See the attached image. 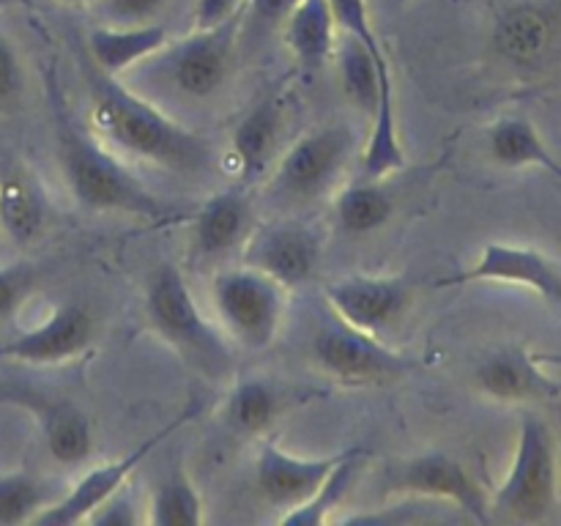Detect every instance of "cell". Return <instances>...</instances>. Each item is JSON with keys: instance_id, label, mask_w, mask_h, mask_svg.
Masks as SVG:
<instances>
[{"instance_id": "2e32d148", "label": "cell", "mask_w": 561, "mask_h": 526, "mask_svg": "<svg viewBox=\"0 0 561 526\" xmlns=\"http://www.w3.org/2000/svg\"><path fill=\"white\" fill-rule=\"evenodd\" d=\"M559 38V14L540 0L504 5L491 25V47L513 69H535L551 55Z\"/></svg>"}, {"instance_id": "4316f807", "label": "cell", "mask_w": 561, "mask_h": 526, "mask_svg": "<svg viewBox=\"0 0 561 526\" xmlns=\"http://www.w3.org/2000/svg\"><path fill=\"white\" fill-rule=\"evenodd\" d=\"M362 458H365V453H362L359 447L345 449L343 458L337 460V466H334V469L329 471L327 480L318 485V491L312 493L310 499H305L301 504L290 507L279 521H283L285 526L327 524V521L332 518L334 510H337L340 504H345V499H348L351 488H354V482H356V474H359Z\"/></svg>"}, {"instance_id": "9c48e42d", "label": "cell", "mask_w": 561, "mask_h": 526, "mask_svg": "<svg viewBox=\"0 0 561 526\" xmlns=\"http://www.w3.org/2000/svg\"><path fill=\"white\" fill-rule=\"evenodd\" d=\"M387 485L389 491L403 496L453 504L480 524L493 518L485 488L469 474L460 460L447 453H425L400 460L387 474Z\"/></svg>"}, {"instance_id": "5b68a950", "label": "cell", "mask_w": 561, "mask_h": 526, "mask_svg": "<svg viewBox=\"0 0 561 526\" xmlns=\"http://www.w3.org/2000/svg\"><path fill=\"white\" fill-rule=\"evenodd\" d=\"M211 299L225 332L250 351L268 348L288 312V288L247 263L214 277Z\"/></svg>"}, {"instance_id": "f1b7e54d", "label": "cell", "mask_w": 561, "mask_h": 526, "mask_svg": "<svg viewBox=\"0 0 561 526\" xmlns=\"http://www.w3.org/2000/svg\"><path fill=\"white\" fill-rule=\"evenodd\" d=\"M279 416V395L261 378H241L225 400V420L233 431L257 436Z\"/></svg>"}, {"instance_id": "74e56055", "label": "cell", "mask_w": 561, "mask_h": 526, "mask_svg": "<svg viewBox=\"0 0 561 526\" xmlns=\"http://www.w3.org/2000/svg\"><path fill=\"white\" fill-rule=\"evenodd\" d=\"M296 3H299V0H250L252 11H255L263 22H283Z\"/></svg>"}, {"instance_id": "83f0119b", "label": "cell", "mask_w": 561, "mask_h": 526, "mask_svg": "<svg viewBox=\"0 0 561 526\" xmlns=\"http://www.w3.org/2000/svg\"><path fill=\"white\" fill-rule=\"evenodd\" d=\"M334 214L340 228L348 233H373L392 219L394 197L381 179H362L340 192L334 201Z\"/></svg>"}, {"instance_id": "f546056e", "label": "cell", "mask_w": 561, "mask_h": 526, "mask_svg": "<svg viewBox=\"0 0 561 526\" xmlns=\"http://www.w3.org/2000/svg\"><path fill=\"white\" fill-rule=\"evenodd\" d=\"M146 521L153 526H201L206 521L203 499L186 471L173 469L153 488Z\"/></svg>"}, {"instance_id": "e575fe53", "label": "cell", "mask_w": 561, "mask_h": 526, "mask_svg": "<svg viewBox=\"0 0 561 526\" xmlns=\"http://www.w3.org/2000/svg\"><path fill=\"white\" fill-rule=\"evenodd\" d=\"M137 521H142V518H140V513H137L135 496H131V493L126 491V485H124L118 493H113L107 502L99 504V507L93 510L91 515H88L85 524L131 526V524H137Z\"/></svg>"}, {"instance_id": "277c9868", "label": "cell", "mask_w": 561, "mask_h": 526, "mask_svg": "<svg viewBox=\"0 0 561 526\" xmlns=\"http://www.w3.org/2000/svg\"><path fill=\"white\" fill-rule=\"evenodd\" d=\"M559 502V455L551 427L535 414L520 420L513 466L491 499V513L520 524H540Z\"/></svg>"}, {"instance_id": "7402d4cb", "label": "cell", "mask_w": 561, "mask_h": 526, "mask_svg": "<svg viewBox=\"0 0 561 526\" xmlns=\"http://www.w3.org/2000/svg\"><path fill=\"white\" fill-rule=\"evenodd\" d=\"M285 44L296 64L305 69H321L337 47V22L329 0H299L283 20Z\"/></svg>"}, {"instance_id": "484cf974", "label": "cell", "mask_w": 561, "mask_h": 526, "mask_svg": "<svg viewBox=\"0 0 561 526\" xmlns=\"http://www.w3.org/2000/svg\"><path fill=\"white\" fill-rule=\"evenodd\" d=\"M488 151L504 168H546L561 181V164L548 151L535 124L526 118H502L488 129Z\"/></svg>"}, {"instance_id": "4dcf8cb0", "label": "cell", "mask_w": 561, "mask_h": 526, "mask_svg": "<svg viewBox=\"0 0 561 526\" xmlns=\"http://www.w3.org/2000/svg\"><path fill=\"white\" fill-rule=\"evenodd\" d=\"M55 499L49 496L47 485L25 471L0 474V524H33L36 515Z\"/></svg>"}, {"instance_id": "8992f818", "label": "cell", "mask_w": 561, "mask_h": 526, "mask_svg": "<svg viewBox=\"0 0 561 526\" xmlns=\"http://www.w3.org/2000/svg\"><path fill=\"white\" fill-rule=\"evenodd\" d=\"M247 11V9H244ZM239 11L230 20L211 27H195L181 42H168L159 58H164V77L173 82L175 91L186 99H211L219 88L228 82L236 60V44H239L241 20Z\"/></svg>"}, {"instance_id": "3957f363", "label": "cell", "mask_w": 561, "mask_h": 526, "mask_svg": "<svg viewBox=\"0 0 561 526\" xmlns=\"http://www.w3.org/2000/svg\"><path fill=\"white\" fill-rule=\"evenodd\" d=\"M146 318L162 343L170 345L195 373L211 381H222L233 373V351L201 312L184 272L175 263H159L148 274Z\"/></svg>"}, {"instance_id": "7a4b0ae2", "label": "cell", "mask_w": 561, "mask_h": 526, "mask_svg": "<svg viewBox=\"0 0 561 526\" xmlns=\"http://www.w3.org/2000/svg\"><path fill=\"white\" fill-rule=\"evenodd\" d=\"M58 159L71 197L96 214H126L137 219H164V206L107 146L64 113H58Z\"/></svg>"}, {"instance_id": "8fae6325", "label": "cell", "mask_w": 561, "mask_h": 526, "mask_svg": "<svg viewBox=\"0 0 561 526\" xmlns=\"http://www.w3.org/2000/svg\"><path fill=\"white\" fill-rule=\"evenodd\" d=\"M334 318L359 332L383 338L411 307V288L403 277L348 274L323 285Z\"/></svg>"}, {"instance_id": "b9f144b4", "label": "cell", "mask_w": 561, "mask_h": 526, "mask_svg": "<svg viewBox=\"0 0 561 526\" xmlns=\"http://www.w3.org/2000/svg\"><path fill=\"white\" fill-rule=\"evenodd\" d=\"M394 3H398V5H405V3H411V0H394Z\"/></svg>"}, {"instance_id": "603a6c76", "label": "cell", "mask_w": 561, "mask_h": 526, "mask_svg": "<svg viewBox=\"0 0 561 526\" xmlns=\"http://www.w3.org/2000/svg\"><path fill=\"white\" fill-rule=\"evenodd\" d=\"M47 222V201L31 173L9 168L0 173V233L14 244L36 239Z\"/></svg>"}, {"instance_id": "52a82bcc", "label": "cell", "mask_w": 561, "mask_h": 526, "mask_svg": "<svg viewBox=\"0 0 561 526\" xmlns=\"http://www.w3.org/2000/svg\"><path fill=\"white\" fill-rule=\"evenodd\" d=\"M356 151V135L348 124H329L301 135L279 159L274 190L288 201H318L332 190Z\"/></svg>"}, {"instance_id": "d4e9b609", "label": "cell", "mask_w": 561, "mask_h": 526, "mask_svg": "<svg viewBox=\"0 0 561 526\" xmlns=\"http://www.w3.org/2000/svg\"><path fill=\"white\" fill-rule=\"evenodd\" d=\"M337 55L340 85L345 99L362 113H376L378 96H381V77L392 71L387 53L376 55L354 36H343V42L334 47Z\"/></svg>"}, {"instance_id": "7bdbcfd3", "label": "cell", "mask_w": 561, "mask_h": 526, "mask_svg": "<svg viewBox=\"0 0 561 526\" xmlns=\"http://www.w3.org/2000/svg\"><path fill=\"white\" fill-rule=\"evenodd\" d=\"M0 239H3V233H0Z\"/></svg>"}, {"instance_id": "d6a6232c", "label": "cell", "mask_w": 561, "mask_h": 526, "mask_svg": "<svg viewBox=\"0 0 561 526\" xmlns=\"http://www.w3.org/2000/svg\"><path fill=\"white\" fill-rule=\"evenodd\" d=\"M25 93V66L14 42L0 33V113H9Z\"/></svg>"}, {"instance_id": "cb8c5ba5", "label": "cell", "mask_w": 561, "mask_h": 526, "mask_svg": "<svg viewBox=\"0 0 561 526\" xmlns=\"http://www.w3.org/2000/svg\"><path fill=\"white\" fill-rule=\"evenodd\" d=\"M405 168V151L398 132V110H394L392 71L381 77V96L373 113L370 140L362 151V173L365 179H389Z\"/></svg>"}, {"instance_id": "1f68e13d", "label": "cell", "mask_w": 561, "mask_h": 526, "mask_svg": "<svg viewBox=\"0 0 561 526\" xmlns=\"http://www.w3.org/2000/svg\"><path fill=\"white\" fill-rule=\"evenodd\" d=\"M329 5H332L334 22H337V31L343 36L359 38L370 53L383 55L381 38L373 31V16L367 0H329Z\"/></svg>"}, {"instance_id": "30bf717a", "label": "cell", "mask_w": 561, "mask_h": 526, "mask_svg": "<svg viewBox=\"0 0 561 526\" xmlns=\"http://www.w3.org/2000/svg\"><path fill=\"white\" fill-rule=\"evenodd\" d=\"M312 356L323 367V373L348 387L392 381L405 370L403 356L389 351L381 338L359 332L340 318L318 329L312 338Z\"/></svg>"}, {"instance_id": "d590c367", "label": "cell", "mask_w": 561, "mask_h": 526, "mask_svg": "<svg viewBox=\"0 0 561 526\" xmlns=\"http://www.w3.org/2000/svg\"><path fill=\"white\" fill-rule=\"evenodd\" d=\"M31 288V274L22 266H0V321L11 318Z\"/></svg>"}, {"instance_id": "ab89813d", "label": "cell", "mask_w": 561, "mask_h": 526, "mask_svg": "<svg viewBox=\"0 0 561 526\" xmlns=\"http://www.w3.org/2000/svg\"><path fill=\"white\" fill-rule=\"evenodd\" d=\"M22 0H0V9H11V5H20Z\"/></svg>"}, {"instance_id": "6da1fadb", "label": "cell", "mask_w": 561, "mask_h": 526, "mask_svg": "<svg viewBox=\"0 0 561 526\" xmlns=\"http://www.w3.org/2000/svg\"><path fill=\"white\" fill-rule=\"evenodd\" d=\"M85 80L88 129L102 146L179 173L206 168L211 157L206 137L181 126L146 96L129 91L118 77L104 75L93 64Z\"/></svg>"}, {"instance_id": "5bb4252c", "label": "cell", "mask_w": 561, "mask_h": 526, "mask_svg": "<svg viewBox=\"0 0 561 526\" xmlns=\"http://www.w3.org/2000/svg\"><path fill=\"white\" fill-rule=\"evenodd\" d=\"M96 338V318L77 301L58 305L38 327L0 345V362L22 365H64L85 354Z\"/></svg>"}, {"instance_id": "4fadbf2b", "label": "cell", "mask_w": 561, "mask_h": 526, "mask_svg": "<svg viewBox=\"0 0 561 526\" xmlns=\"http://www.w3.org/2000/svg\"><path fill=\"white\" fill-rule=\"evenodd\" d=\"M471 283H507L529 288L542 299L561 305V263L548 258L546 252L507 241H491L482 247L480 258L466 272L438 279L442 288Z\"/></svg>"}, {"instance_id": "ffe728a7", "label": "cell", "mask_w": 561, "mask_h": 526, "mask_svg": "<svg viewBox=\"0 0 561 526\" xmlns=\"http://www.w3.org/2000/svg\"><path fill=\"white\" fill-rule=\"evenodd\" d=\"M252 233L250 201L239 190L208 197L192 219L190 241L197 258H219L233 252Z\"/></svg>"}, {"instance_id": "d6986e66", "label": "cell", "mask_w": 561, "mask_h": 526, "mask_svg": "<svg viewBox=\"0 0 561 526\" xmlns=\"http://www.w3.org/2000/svg\"><path fill=\"white\" fill-rule=\"evenodd\" d=\"M168 42V27L159 25V22H140V25H110V22H104L88 33V55L99 71L121 80L126 71L162 53Z\"/></svg>"}, {"instance_id": "7c38bea8", "label": "cell", "mask_w": 561, "mask_h": 526, "mask_svg": "<svg viewBox=\"0 0 561 526\" xmlns=\"http://www.w3.org/2000/svg\"><path fill=\"white\" fill-rule=\"evenodd\" d=\"M0 400L33 416L44 447L58 464L80 466L91 458L93 425L75 400L36 387H9L0 392Z\"/></svg>"}, {"instance_id": "ac0fdd59", "label": "cell", "mask_w": 561, "mask_h": 526, "mask_svg": "<svg viewBox=\"0 0 561 526\" xmlns=\"http://www.w3.org/2000/svg\"><path fill=\"white\" fill-rule=\"evenodd\" d=\"M340 458L343 453L327 455V458H299L274 442H263L255 466L257 491L272 507L290 510L318 491V485L327 480Z\"/></svg>"}, {"instance_id": "836d02e7", "label": "cell", "mask_w": 561, "mask_h": 526, "mask_svg": "<svg viewBox=\"0 0 561 526\" xmlns=\"http://www.w3.org/2000/svg\"><path fill=\"white\" fill-rule=\"evenodd\" d=\"M93 5L110 25H140L157 20L168 0H96Z\"/></svg>"}, {"instance_id": "8d00e7d4", "label": "cell", "mask_w": 561, "mask_h": 526, "mask_svg": "<svg viewBox=\"0 0 561 526\" xmlns=\"http://www.w3.org/2000/svg\"><path fill=\"white\" fill-rule=\"evenodd\" d=\"M244 9L247 0H195L192 22H195V27H211L230 20V16H236Z\"/></svg>"}, {"instance_id": "ba28073f", "label": "cell", "mask_w": 561, "mask_h": 526, "mask_svg": "<svg viewBox=\"0 0 561 526\" xmlns=\"http://www.w3.org/2000/svg\"><path fill=\"white\" fill-rule=\"evenodd\" d=\"M190 416H195V409H184L181 414H175L168 425H162L157 433H151V436H148L142 444H137L131 453L121 455V458L110 460V464L88 469L85 474H82L80 480L66 491V496L55 499L53 504H47V507L36 515L33 524H44V526L85 524L88 515H91L99 504L107 502L113 493H118L121 488L129 482V477L135 474L137 466H140L142 460H146L148 455L164 442V438L173 436V433L179 431Z\"/></svg>"}, {"instance_id": "44dd1931", "label": "cell", "mask_w": 561, "mask_h": 526, "mask_svg": "<svg viewBox=\"0 0 561 526\" xmlns=\"http://www.w3.org/2000/svg\"><path fill=\"white\" fill-rule=\"evenodd\" d=\"M279 132H283V104L266 96L241 115L230 135V153L244 184H252L257 175L266 173L277 151Z\"/></svg>"}, {"instance_id": "f35d334b", "label": "cell", "mask_w": 561, "mask_h": 526, "mask_svg": "<svg viewBox=\"0 0 561 526\" xmlns=\"http://www.w3.org/2000/svg\"><path fill=\"white\" fill-rule=\"evenodd\" d=\"M60 3H69V5H85V3H96V0H60Z\"/></svg>"}, {"instance_id": "60d3db41", "label": "cell", "mask_w": 561, "mask_h": 526, "mask_svg": "<svg viewBox=\"0 0 561 526\" xmlns=\"http://www.w3.org/2000/svg\"><path fill=\"white\" fill-rule=\"evenodd\" d=\"M546 359H551V362H561V356H546Z\"/></svg>"}, {"instance_id": "e0dca14e", "label": "cell", "mask_w": 561, "mask_h": 526, "mask_svg": "<svg viewBox=\"0 0 561 526\" xmlns=\"http://www.w3.org/2000/svg\"><path fill=\"white\" fill-rule=\"evenodd\" d=\"M542 356L524 345H504L491 351L477 365L474 384L485 398L499 403H546L561 398V384L546 367Z\"/></svg>"}, {"instance_id": "9a60e30c", "label": "cell", "mask_w": 561, "mask_h": 526, "mask_svg": "<svg viewBox=\"0 0 561 526\" xmlns=\"http://www.w3.org/2000/svg\"><path fill=\"white\" fill-rule=\"evenodd\" d=\"M321 261V239L312 228L279 222L257 228L244 241V263L268 274L285 288L307 283Z\"/></svg>"}]
</instances>
